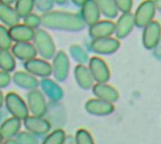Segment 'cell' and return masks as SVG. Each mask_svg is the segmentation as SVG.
<instances>
[{"label":"cell","instance_id":"cell-1","mask_svg":"<svg viewBox=\"0 0 161 144\" xmlns=\"http://www.w3.org/2000/svg\"><path fill=\"white\" fill-rule=\"evenodd\" d=\"M42 25L53 30L76 32L85 28L86 25L81 16L73 12L51 10L41 15Z\"/></svg>","mask_w":161,"mask_h":144},{"label":"cell","instance_id":"cell-2","mask_svg":"<svg viewBox=\"0 0 161 144\" xmlns=\"http://www.w3.org/2000/svg\"><path fill=\"white\" fill-rule=\"evenodd\" d=\"M33 42L37 53L43 59H51L54 58L56 55V45L51 35L46 30L42 28L36 29Z\"/></svg>","mask_w":161,"mask_h":144},{"label":"cell","instance_id":"cell-3","mask_svg":"<svg viewBox=\"0 0 161 144\" xmlns=\"http://www.w3.org/2000/svg\"><path fill=\"white\" fill-rule=\"evenodd\" d=\"M4 103L7 110L11 115V117L24 121L29 115L26 103L23 100V98L19 94L15 92L12 91L8 92L5 96Z\"/></svg>","mask_w":161,"mask_h":144},{"label":"cell","instance_id":"cell-4","mask_svg":"<svg viewBox=\"0 0 161 144\" xmlns=\"http://www.w3.org/2000/svg\"><path fill=\"white\" fill-rule=\"evenodd\" d=\"M27 108L32 116L44 117L47 112V103L44 94L37 90L30 91L27 93Z\"/></svg>","mask_w":161,"mask_h":144},{"label":"cell","instance_id":"cell-5","mask_svg":"<svg viewBox=\"0 0 161 144\" xmlns=\"http://www.w3.org/2000/svg\"><path fill=\"white\" fill-rule=\"evenodd\" d=\"M70 70V61L67 54L64 51H58L53 58L52 75L58 82H64Z\"/></svg>","mask_w":161,"mask_h":144},{"label":"cell","instance_id":"cell-6","mask_svg":"<svg viewBox=\"0 0 161 144\" xmlns=\"http://www.w3.org/2000/svg\"><path fill=\"white\" fill-rule=\"evenodd\" d=\"M24 68L25 72L32 75L35 77L47 78L52 75V65L42 58H32L24 62Z\"/></svg>","mask_w":161,"mask_h":144},{"label":"cell","instance_id":"cell-7","mask_svg":"<svg viewBox=\"0 0 161 144\" xmlns=\"http://www.w3.org/2000/svg\"><path fill=\"white\" fill-rule=\"evenodd\" d=\"M24 126L25 127L26 131L35 134L39 137L46 135L51 130V124L47 119L43 117H36L28 115L23 121Z\"/></svg>","mask_w":161,"mask_h":144},{"label":"cell","instance_id":"cell-8","mask_svg":"<svg viewBox=\"0 0 161 144\" xmlns=\"http://www.w3.org/2000/svg\"><path fill=\"white\" fill-rule=\"evenodd\" d=\"M89 70L94 81L99 84H106L109 79V70L100 58L93 57L89 61Z\"/></svg>","mask_w":161,"mask_h":144},{"label":"cell","instance_id":"cell-9","mask_svg":"<svg viewBox=\"0 0 161 144\" xmlns=\"http://www.w3.org/2000/svg\"><path fill=\"white\" fill-rule=\"evenodd\" d=\"M10 49L13 57L23 61L35 58L38 54L34 44L31 42H15Z\"/></svg>","mask_w":161,"mask_h":144},{"label":"cell","instance_id":"cell-10","mask_svg":"<svg viewBox=\"0 0 161 144\" xmlns=\"http://www.w3.org/2000/svg\"><path fill=\"white\" fill-rule=\"evenodd\" d=\"M82 20L85 25H92L99 21L100 10L96 4L95 0H86L85 3L81 6V14Z\"/></svg>","mask_w":161,"mask_h":144},{"label":"cell","instance_id":"cell-11","mask_svg":"<svg viewBox=\"0 0 161 144\" xmlns=\"http://www.w3.org/2000/svg\"><path fill=\"white\" fill-rule=\"evenodd\" d=\"M155 15V3L151 0L143 2L138 8L135 15V23L139 26L147 25L151 23L152 18Z\"/></svg>","mask_w":161,"mask_h":144},{"label":"cell","instance_id":"cell-12","mask_svg":"<svg viewBox=\"0 0 161 144\" xmlns=\"http://www.w3.org/2000/svg\"><path fill=\"white\" fill-rule=\"evenodd\" d=\"M85 109L88 113L97 116H105L113 112L114 106L111 103L101 99H91L85 105Z\"/></svg>","mask_w":161,"mask_h":144},{"label":"cell","instance_id":"cell-13","mask_svg":"<svg viewBox=\"0 0 161 144\" xmlns=\"http://www.w3.org/2000/svg\"><path fill=\"white\" fill-rule=\"evenodd\" d=\"M9 36L15 42H30L33 40L35 30L24 24H18L8 28Z\"/></svg>","mask_w":161,"mask_h":144},{"label":"cell","instance_id":"cell-14","mask_svg":"<svg viewBox=\"0 0 161 144\" xmlns=\"http://www.w3.org/2000/svg\"><path fill=\"white\" fill-rule=\"evenodd\" d=\"M11 78L16 86H18L21 89L27 90L29 91L33 90H37L40 85L37 77L33 76L32 75L28 74L25 71L16 72Z\"/></svg>","mask_w":161,"mask_h":144},{"label":"cell","instance_id":"cell-15","mask_svg":"<svg viewBox=\"0 0 161 144\" xmlns=\"http://www.w3.org/2000/svg\"><path fill=\"white\" fill-rule=\"evenodd\" d=\"M40 85L42 90V92L52 102H58L62 99L63 91L57 82L49 78H42Z\"/></svg>","mask_w":161,"mask_h":144},{"label":"cell","instance_id":"cell-16","mask_svg":"<svg viewBox=\"0 0 161 144\" xmlns=\"http://www.w3.org/2000/svg\"><path fill=\"white\" fill-rule=\"evenodd\" d=\"M119 42L111 38L95 39L92 42L91 48L98 54H111L119 48Z\"/></svg>","mask_w":161,"mask_h":144},{"label":"cell","instance_id":"cell-17","mask_svg":"<svg viewBox=\"0 0 161 144\" xmlns=\"http://www.w3.org/2000/svg\"><path fill=\"white\" fill-rule=\"evenodd\" d=\"M22 121L17 118L10 117L8 119H6L0 125V136L3 140L14 139V137H16L19 133Z\"/></svg>","mask_w":161,"mask_h":144},{"label":"cell","instance_id":"cell-18","mask_svg":"<svg viewBox=\"0 0 161 144\" xmlns=\"http://www.w3.org/2000/svg\"><path fill=\"white\" fill-rule=\"evenodd\" d=\"M160 25L158 22L149 23L143 33V43L146 48H154L158 45L160 37Z\"/></svg>","mask_w":161,"mask_h":144},{"label":"cell","instance_id":"cell-19","mask_svg":"<svg viewBox=\"0 0 161 144\" xmlns=\"http://www.w3.org/2000/svg\"><path fill=\"white\" fill-rule=\"evenodd\" d=\"M115 29V25L110 21H101L97 22L94 25L90 26L89 33L93 40L108 38Z\"/></svg>","mask_w":161,"mask_h":144},{"label":"cell","instance_id":"cell-20","mask_svg":"<svg viewBox=\"0 0 161 144\" xmlns=\"http://www.w3.org/2000/svg\"><path fill=\"white\" fill-rule=\"evenodd\" d=\"M92 91L95 96H97L98 99H101L103 101L113 103L118 100L119 94L118 91L111 86H108L107 84H99L93 86Z\"/></svg>","mask_w":161,"mask_h":144},{"label":"cell","instance_id":"cell-21","mask_svg":"<svg viewBox=\"0 0 161 144\" xmlns=\"http://www.w3.org/2000/svg\"><path fill=\"white\" fill-rule=\"evenodd\" d=\"M75 78L78 86L83 90L91 89L94 81L89 68L83 64H78L75 68Z\"/></svg>","mask_w":161,"mask_h":144},{"label":"cell","instance_id":"cell-22","mask_svg":"<svg viewBox=\"0 0 161 144\" xmlns=\"http://www.w3.org/2000/svg\"><path fill=\"white\" fill-rule=\"evenodd\" d=\"M0 22L3 23L5 26L11 27L20 24V17L12 6L0 3Z\"/></svg>","mask_w":161,"mask_h":144},{"label":"cell","instance_id":"cell-23","mask_svg":"<svg viewBox=\"0 0 161 144\" xmlns=\"http://www.w3.org/2000/svg\"><path fill=\"white\" fill-rule=\"evenodd\" d=\"M134 17L130 12L123 14V16L119 19L117 25H116V35L118 38H124L125 37L133 28L134 24Z\"/></svg>","mask_w":161,"mask_h":144},{"label":"cell","instance_id":"cell-24","mask_svg":"<svg viewBox=\"0 0 161 144\" xmlns=\"http://www.w3.org/2000/svg\"><path fill=\"white\" fill-rule=\"evenodd\" d=\"M16 66L15 58L8 50H0V69L1 71L10 73Z\"/></svg>","mask_w":161,"mask_h":144},{"label":"cell","instance_id":"cell-25","mask_svg":"<svg viewBox=\"0 0 161 144\" xmlns=\"http://www.w3.org/2000/svg\"><path fill=\"white\" fill-rule=\"evenodd\" d=\"M99 8L100 13L102 12L105 16L113 18L117 15V7L113 0H95Z\"/></svg>","mask_w":161,"mask_h":144},{"label":"cell","instance_id":"cell-26","mask_svg":"<svg viewBox=\"0 0 161 144\" xmlns=\"http://www.w3.org/2000/svg\"><path fill=\"white\" fill-rule=\"evenodd\" d=\"M13 7L20 18H24L26 15L32 13V9L35 7L34 0H17Z\"/></svg>","mask_w":161,"mask_h":144},{"label":"cell","instance_id":"cell-27","mask_svg":"<svg viewBox=\"0 0 161 144\" xmlns=\"http://www.w3.org/2000/svg\"><path fill=\"white\" fill-rule=\"evenodd\" d=\"M66 139V134L61 128H57L47 134L41 144H63Z\"/></svg>","mask_w":161,"mask_h":144},{"label":"cell","instance_id":"cell-28","mask_svg":"<svg viewBox=\"0 0 161 144\" xmlns=\"http://www.w3.org/2000/svg\"><path fill=\"white\" fill-rule=\"evenodd\" d=\"M70 55L71 57L77 61L79 64H85L88 60H89V56L88 53L80 46L77 44H73L70 46Z\"/></svg>","mask_w":161,"mask_h":144},{"label":"cell","instance_id":"cell-29","mask_svg":"<svg viewBox=\"0 0 161 144\" xmlns=\"http://www.w3.org/2000/svg\"><path fill=\"white\" fill-rule=\"evenodd\" d=\"M15 140L18 144H40V137L28 131H22L17 134Z\"/></svg>","mask_w":161,"mask_h":144},{"label":"cell","instance_id":"cell-30","mask_svg":"<svg viewBox=\"0 0 161 144\" xmlns=\"http://www.w3.org/2000/svg\"><path fill=\"white\" fill-rule=\"evenodd\" d=\"M11 46L12 41L8 29L4 25H0V50H8Z\"/></svg>","mask_w":161,"mask_h":144},{"label":"cell","instance_id":"cell-31","mask_svg":"<svg viewBox=\"0 0 161 144\" xmlns=\"http://www.w3.org/2000/svg\"><path fill=\"white\" fill-rule=\"evenodd\" d=\"M24 19V25H25L26 26L32 28V29H38L40 27V25H42V20H41V16L35 13H30L28 15H26L25 17L23 18Z\"/></svg>","mask_w":161,"mask_h":144},{"label":"cell","instance_id":"cell-32","mask_svg":"<svg viewBox=\"0 0 161 144\" xmlns=\"http://www.w3.org/2000/svg\"><path fill=\"white\" fill-rule=\"evenodd\" d=\"M75 143L76 144H94L92 135L85 129H79L75 133Z\"/></svg>","mask_w":161,"mask_h":144},{"label":"cell","instance_id":"cell-33","mask_svg":"<svg viewBox=\"0 0 161 144\" xmlns=\"http://www.w3.org/2000/svg\"><path fill=\"white\" fill-rule=\"evenodd\" d=\"M54 0H34V5L37 9L42 13L51 11L54 7Z\"/></svg>","mask_w":161,"mask_h":144},{"label":"cell","instance_id":"cell-34","mask_svg":"<svg viewBox=\"0 0 161 144\" xmlns=\"http://www.w3.org/2000/svg\"><path fill=\"white\" fill-rule=\"evenodd\" d=\"M11 79L12 78H11V75H9V73L0 71V90L8 87L10 84Z\"/></svg>","mask_w":161,"mask_h":144},{"label":"cell","instance_id":"cell-35","mask_svg":"<svg viewBox=\"0 0 161 144\" xmlns=\"http://www.w3.org/2000/svg\"><path fill=\"white\" fill-rule=\"evenodd\" d=\"M114 3L119 9L123 11H127L131 8L132 0H114Z\"/></svg>","mask_w":161,"mask_h":144},{"label":"cell","instance_id":"cell-36","mask_svg":"<svg viewBox=\"0 0 161 144\" xmlns=\"http://www.w3.org/2000/svg\"><path fill=\"white\" fill-rule=\"evenodd\" d=\"M63 144H76L75 143V140L73 136H66V139L64 141Z\"/></svg>","mask_w":161,"mask_h":144},{"label":"cell","instance_id":"cell-37","mask_svg":"<svg viewBox=\"0 0 161 144\" xmlns=\"http://www.w3.org/2000/svg\"><path fill=\"white\" fill-rule=\"evenodd\" d=\"M2 144H18L15 139H9V140H5Z\"/></svg>","mask_w":161,"mask_h":144},{"label":"cell","instance_id":"cell-38","mask_svg":"<svg viewBox=\"0 0 161 144\" xmlns=\"http://www.w3.org/2000/svg\"><path fill=\"white\" fill-rule=\"evenodd\" d=\"M17 0H0V3L5 4V5H11L13 3H15Z\"/></svg>","mask_w":161,"mask_h":144},{"label":"cell","instance_id":"cell-39","mask_svg":"<svg viewBox=\"0 0 161 144\" xmlns=\"http://www.w3.org/2000/svg\"><path fill=\"white\" fill-rule=\"evenodd\" d=\"M73 1V3L75 4V5H76V6H82L84 3H85V1L86 0H72Z\"/></svg>","mask_w":161,"mask_h":144},{"label":"cell","instance_id":"cell-40","mask_svg":"<svg viewBox=\"0 0 161 144\" xmlns=\"http://www.w3.org/2000/svg\"><path fill=\"white\" fill-rule=\"evenodd\" d=\"M4 100H5V97H4V94L2 92V91L0 90V108L3 106V103H4Z\"/></svg>","mask_w":161,"mask_h":144},{"label":"cell","instance_id":"cell-41","mask_svg":"<svg viewBox=\"0 0 161 144\" xmlns=\"http://www.w3.org/2000/svg\"><path fill=\"white\" fill-rule=\"evenodd\" d=\"M68 0H54V2L58 5H63L65 3H67Z\"/></svg>","mask_w":161,"mask_h":144},{"label":"cell","instance_id":"cell-42","mask_svg":"<svg viewBox=\"0 0 161 144\" xmlns=\"http://www.w3.org/2000/svg\"><path fill=\"white\" fill-rule=\"evenodd\" d=\"M157 5H158V8L161 10V0H157Z\"/></svg>","mask_w":161,"mask_h":144},{"label":"cell","instance_id":"cell-43","mask_svg":"<svg viewBox=\"0 0 161 144\" xmlns=\"http://www.w3.org/2000/svg\"><path fill=\"white\" fill-rule=\"evenodd\" d=\"M2 142H3V139H2V137L0 136V144H2Z\"/></svg>","mask_w":161,"mask_h":144}]
</instances>
